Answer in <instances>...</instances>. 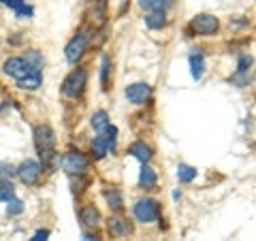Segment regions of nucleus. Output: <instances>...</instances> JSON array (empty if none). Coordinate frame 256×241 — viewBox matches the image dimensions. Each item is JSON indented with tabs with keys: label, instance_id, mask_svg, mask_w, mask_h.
<instances>
[{
	"label": "nucleus",
	"instance_id": "f257e3e1",
	"mask_svg": "<svg viewBox=\"0 0 256 241\" xmlns=\"http://www.w3.org/2000/svg\"><path fill=\"white\" fill-rule=\"evenodd\" d=\"M88 86V70L86 68H75L66 75V79L62 82V94L68 98H79L84 94Z\"/></svg>",
	"mask_w": 256,
	"mask_h": 241
},
{
	"label": "nucleus",
	"instance_id": "f03ea898",
	"mask_svg": "<svg viewBox=\"0 0 256 241\" xmlns=\"http://www.w3.org/2000/svg\"><path fill=\"white\" fill-rule=\"evenodd\" d=\"M132 214H134V220L137 222L152 224V222L158 220L160 205H158V200H154V198H141V200H137V205L132 207Z\"/></svg>",
	"mask_w": 256,
	"mask_h": 241
},
{
	"label": "nucleus",
	"instance_id": "7ed1b4c3",
	"mask_svg": "<svg viewBox=\"0 0 256 241\" xmlns=\"http://www.w3.org/2000/svg\"><path fill=\"white\" fill-rule=\"evenodd\" d=\"M41 173L43 168L36 160H24V162L18 166V178L22 180L24 186H36L38 180H41Z\"/></svg>",
	"mask_w": 256,
	"mask_h": 241
},
{
	"label": "nucleus",
	"instance_id": "20e7f679",
	"mask_svg": "<svg viewBox=\"0 0 256 241\" xmlns=\"http://www.w3.org/2000/svg\"><path fill=\"white\" fill-rule=\"evenodd\" d=\"M192 30L196 32V34H201V36H212L218 32L220 28V22L216 15H210V13H201V15H196L194 20H192Z\"/></svg>",
	"mask_w": 256,
	"mask_h": 241
},
{
	"label": "nucleus",
	"instance_id": "39448f33",
	"mask_svg": "<svg viewBox=\"0 0 256 241\" xmlns=\"http://www.w3.org/2000/svg\"><path fill=\"white\" fill-rule=\"evenodd\" d=\"M62 166L68 175H84L88 171V158L82 152H68L66 156L62 158Z\"/></svg>",
	"mask_w": 256,
	"mask_h": 241
},
{
	"label": "nucleus",
	"instance_id": "423d86ee",
	"mask_svg": "<svg viewBox=\"0 0 256 241\" xmlns=\"http://www.w3.org/2000/svg\"><path fill=\"white\" fill-rule=\"evenodd\" d=\"M34 146L38 150V154H45V152H54L56 148V132L50 126H36L34 128Z\"/></svg>",
	"mask_w": 256,
	"mask_h": 241
},
{
	"label": "nucleus",
	"instance_id": "0eeeda50",
	"mask_svg": "<svg viewBox=\"0 0 256 241\" xmlns=\"http://www.w3.org/2000/svg\"><path fill=\"white\" fill-rule=\"evenodd\" d=\"M86 47H88V34L82 32V34H77L68 41L66 50H64V56H66V60L70 64H77L79 60H82V56L86 54Z\"/></svg>",
	"mask_w": 256,
	"mask_h": 241
},
{
	"label": "nucleus",
	"instance_id": "6e6552de",
	"mask_svg": "<svg viewBox=\"0 0 256 241\" xmlns=\"http://www.w3.org/2000/svg\"><path fill=\"white\" fill-rule=\"evenodd\" d=\"M2 70H4V75H9V77L15 79V82H20L22 77L30 75L32 70H36V68H32L24 58H9L2 64Z\"/></svg>",
	"mask_w": 256,
	"mask_h": 241
},
{
	"label": "nucleus",
	"instance_id": "1a4fd4ad",
	"mask_svg": "<svg viewBox=\"0 0 256 241\" xmlns=\"http://www.w3.org/2000/svg\"><path fill=\"white\" fill-rule=\"evenodd\" d=\"M150 96H152V88L143 82L126 88V98H128V102H132V105H146L150 100Z\"/></svg>",
	"mask_w": 256,
	"mask_h": 241
},
{
	"label": "nucleus",
	"instance_id": "9d476101",
	"mask_svg": "<svg viewBox=\"0 0 256 241\" xmlns=\"http://www.w3.org/2000/svg\"><path fill=\"white\" fill-rule=\"evenodd\" d=\"M79 218H82V224H84L86 228H98L100 216H98V210H96L94 205L82 207V212H79Z\"/></svg>",
	"mask_w": 256,
	"mask_h": 241
},
{
	"label": "nucleus",
	"instance_id": "9b49d317",
	"mask_svg": "<svg viewBox=\"0 0 256 241\" xmlns=\"http://www.w3.org/2000/svg\"><path fill=\"white\" fill-rule=\"evenodd\" d=\"M156 184H158L156 171H154V168H152V166L143 164L141 173H139V186H141L143 190H154V188H156Z\"/></svg>",
	"mask_w": 256,
	"mask_h": 241
},
{
	"label": "nucleus",
	"instance_id": "f8f14e48",
	"mask_svg": "<svg viewBox=\"0 0 256 241\" xmlns=\"http://www.w3.org/2000/svg\"><path fill=\"white\" fill-rule=\"evenodd\" d=\"M128 154H132L137 160H141L143 164H148L150 160H152V150H150V146H146L143 141H134L130 148H128Z\"/></svg>",
	"mask_w": 256,
	"mask_h": 241
},
{
	"label": "nucleus",
	"instance_id": "ddd939ff",
	"mask_svg": "<svg viewBox=\"0 0 256 241\" xmlns=\"http://www.w3.org/2000/svg\"><path fill=\"white\" fill-rule=\"evenodd\" d=\"M43 84V75H41V70H32L30 75L26 77H22L18 86L22 88V90H38V86Z\"/></svg>",
	"mask_w": 256,
	"mask_h": 241
},
{
	"label": "nucleus",
	"instance_id": "4468645a",
	"mask_svg": "<svg viewBox=\"0 0 256 241\" xmlns=\"http://www.w3.org/2000/svg\"><path fill=\"white\" fill-rule=\"evenodd\" d=\"M203 70H205V58H203V54H198V52L190 54V73H192V77H194L196 82L203 77Z\"/></svg>",
	"mask_w": 256,
	"mask_h": 241
},
{
	"label": "nucleus",
	"instance_id": "2eb2a0df",
	"mask_svg": "<svg viewBox=\"0 0 256 241\" xmlns=\"http://www.w3.org/2000/svg\"><path fill=\"white\" fill-rule=\"evenodd\" d=\"M173 4V0H139V6L148 13L154 11H166Z\"/></svg>",
	"mask_w": 256,
	"mask_h": 241
},
{
	"label": "nucleus",
	"instance_id": "dca6fc26",
	"mask_svg": "<svg viewBox=\"0 0 256 241\" xmlns=\"http://www.w3.org/2000/svg\"><path fill=\"white\" fill-rule=\"evenodd\" d=\"M146 26L150 30H160L166 26V15L164 11H154V13H148L146 15Z\"/></svg>",
	"mask_w": 256,
	"mask_h": 241
},
{
	"label": "nucleus",
	"instance_id": "f3484780",
	"mask_svg": "<svg viewBox=\"0 0 256 241\" xmlns=\"http://www.w3.org/2000/svg\"><path fill=\"white\" fill-rule=\"evenodd\" d=\"M109 232H111L114 237H126V235H130V226H128L126 220L111 218V220H109Z\"/></svg>",
	"mask_w": 256,
	"mask_h": 241
},
{
	"label": "nucleus",
	"instance_id": "a211bd4d",
	"mask_svg": "<svg viewBox=\"0 0 256 241\" xmlns=\"http://www.w3.org/2000/svg\"><path fill=\"white\" fill-rule=\"evenodd\" d=\"M105 198H107V203H109V207L114 212H120L124 207V198H122V192L120 190H116V188H111V190H107L105 192Z\"/></svg>",
	"mask_w": 256,
	"mask_h": 241
},
{
	"label": "nucleus",
	"instance_id": "6ab92c4d",
	"mask_svg": "<svg viewBox=\"0 0 256 241\" xmlns=\"http://www.w3.org/2000/svg\"><path fill=\"white\" fill-rule=\"evenodd\" d=\"M90 122H92V128H94L96 132H102V130H105V128L109 126V114H107V111H102V109L96 111Z\"/></svg>",
	"mask_w": 256,
	"mask_h": 241
},
{
	"label": "nucleus",
	"instance_id": "aec40b11",
	"mask_svg": "<svg viewBox=\"0 0 256 241\" xmlns=\"http://www.w3.org/2000/svg\"><path fill=\"white\" fill-rule=\"evenodd\" d=\"M194 178H196V168L194 166H190V164H180L178 166V180L182 184H190Z\"/></svg>",
	"mask_w": 256,
	"mask_h": 241
},
{
	"label": "nucleus",
	"instance_id": "412c9836",
	"mask_svg": "<svg viewBox=\"0 0 256 241\" xmlns=\"http://www.w3.org/2000/svg\"><path fill=\"white\" fill-rule=\"evenodd\" d=\"M15 198V188L9 180H2L0 178V200H4V203H9V200Z\"/></svg>",
	"mask_w": 256,
	"mask_h": 241
},
{
	"label": "nucleus",
	"instance_id": "4be33fe9",
	"mask_svg": "<svg viewBox=\"0 0 256 241\" xmlns=\"http://www.w3.org/2000/svg\"><path fill=\"white\" fill-rule=\"evenodd\" d=\"M92 156L96 160H100V158L107 156V146H105V139H102V134L96 136L94 143H92Z\"/></svg>",
	"mask_w": 256,
	"mask_h": 241
},
{
	"label": "nucleus",
	"instance_id": "5701e85b",
	"mask_svg": "<svg viewBox=\"0 0 256 241\" xmlns=\"http://www.w3.org/2000/svg\"><path fill=\"white\" fill-rule=\"evenodd\" d=\"M24 60H26V62L30 64V66H32V68H36V70H41V68H43V56L38 54L36 50H30V52L26 54V58H24Z\"/></svg>",
	"mask_w": 256,
	"mask_h": 241
},
{
	"label": "nucleus",
	"instance_id": "b1692460",
	"mask_svg": "<svg viewBox=\"0 0 256 241\" xmlns=\"http://www.w3.org/2000/svg\"><path fill=\"white\" fill-rule=\"evenodd\" d=\"M109 73H111V62L105 56L102 62H100V84H102V90H107V88H109Z\"/></svg>",
	"mask_w": 256,
	"mask_h": 241
},
{
	"label": "nucleus",
	"instance_id": "393cba45",
	"mask_svg": "<svg viewBox=\"0 0 256 241\" xmlns=\"http://www.w3.org/2000/svg\"><path fill=\"white\" fill-rule=\"evenodd\" d=\"M18 175V168H15L11 162H0V178L2 180H11Z\"/></svg>",
	"mask_w": 256,
	"mask_h": 241
},
{
	"label": "nucleus",
	"instance_id": "a878e982",
	"mask_svg": "<svg viewBox=\"0 0 256 241\" xmlns=\"http://www.w3.org/2000/svg\"><path fill=\"white\" fill-rule=\"evenodd\" d=\"M105 11H107V0H96L94 18L98 20V22H105Z\"/></svg>",
	"mask_w": 256,
	"mask_h": 241
},
{
	"label": "nucleus",
	"instance_id": "bb28decb",
	"mask_svg": "<svg viewBox=\"0 0 256 241\" xmlns=\"http://www.w3.org/2000/svg\"><path fill=\"white\" fill-rule=\"evenodd\" d=\"M22 212H24V205H22V200H18V198L9 200V207H6V214H9V216H20Z\"/></svg>",
	"mask_w": 256,
	"mask_h": 241
},
{
	"label": "nucleus",
	"instance_id": "cd10ccee",
	"mask_svg": "<svg viewBox=\"0 0 256 241\" xmlns=\"http://www.w3.org/2000/svg\"><path fill=\"white\" fill-rule=\"evenodd\" d=\"M2 4H6L9 9H13L15 13H18L22 6H26V0H2Z\"/></svg>",
	"mask_w": 256,
	"mask_h": 241
},
{
	"label": "nucleus",
	"instance_id": "c85d7f7f",
	"mask_svg": "<svg viewBox=\"0 0 256 241\" xmlns=\"http://www.w3.org/2000/svg\"><path fill=\"white\" fill-rule=\"evenodd\" d=\"M47 237H50V230H36L34 237H32V241H47Z\"/></svg>",
	"mask_w": 256,
	"mask_h": 241
},
{
	"label": "nucleus",
	"instance_id": "c756f323",
	"mask_svg": "<svg viewBox=\"0 0 256 241\" xmlns=\"http://www.w3.org/2000/svg\"><path fill=\"white\" fill-rule=\"evenodd\" d=\"M30 15H32V6H22V9L18 11V18H30Z\"/></svg>",
	"mask_w": 256,
	"mask_h": 241
},
{
	"label": "nucleus",
	"instance_id": "7c9ffc66",
	"mask_svg": "<svg viewBox=\"0 0 256 241\" xmlns=\"http://www.w3.org/2000/svg\"><path fill=\"white\" fill-rule=\"evenodd\" d=\"M82 241H98V237H96V235H88V232H86V235L82 237Z\"/></svg>",
	"mask_w": 256,
	"mask_h": 241
}]
</instances>
